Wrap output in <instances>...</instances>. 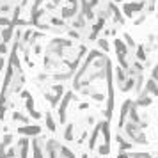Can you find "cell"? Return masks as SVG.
<instances>
[{"mask_svg": "<svg viewBox=\"0 0 158 158\" xmlns=\"http://www.w3.org/2000/svg\"><path fill=\"white\" fill-rule=\"evenodd\" d=\"M69 36H71V37H78V32H76V30H69Z\"/></svg>", "mask_w": 158, "mask_h": 158, "instance_id": "cell-8", "label": "cell"}, {"mask_svg": "<svg viewBox=\"0 0 158 158\" xmlns=\"http://www.w3.org/2000/svg\"><path fill=\"white\" fill-rule=\"evenodd\" d=\"M61 16H62V18H71V16H76V12H75L73 11V7H64L62 9V12H61Z\"/></svg>", "mask_w": 158, "mask_h": 158, "instance_id": "cell-2", "label": "cell"}, {"mask_svg": "<svg viewBox=\"0 0 158 158\" xmlns=\"http://www.w3.org/2000/svg\"><path fill=\"white\" fill-rule=\"evenodd\" d=\"M144 9V2H133V4H125V7H123V11H125V14L126 16H135L139 11Z\"/></svg>", "mask_w": 158, "mask_h": 158, "instance_id": "cell-1", "label": "cell"}, {"mask_svg": "<svg viewBox=\"0 0 158 158\" xmlns=\"http://www.w3.org/2000/svg\"><path fill=\"white\" fill-rule=\"evenodd\" d=\"M100 46H101V48H105V50H107V48H108V43H107L105 39H100Z\"/></svg>", "mask_w": 158, "mask_h": 158, "instance_id": "cell-5", "label": "cell"}, {"mask_svg": "<svg viewBox=\"0 0 158 158\" xmlns=\"http://www.w3.org/2000/svg\"><path fill=\"white\" fill-rule=\"evenodd\" d=\"M146 20V14H144V12H142V14H140V16H139L137 20H135V25H140V23H142V21Z\"/></svg>", "mask_w": 158, "mask_h": 158, "instance_id": "cell-4", "label": "cell"}, {"mask_svg": "<svg viewBox=\"0 0 158 158\" xmlns=\"http://www.w3.org/2000/svg\"><path fill=\"white\" fill-rule=\"evenodd\" d=\"M114 2H123V0H114Z\"/></svg>", "mask_w": 158, "mask_h": 158, "instance_id": "cell-11", "label": "cell"}, {"mask_svg": "<svg viewBox=\"0 0 158 158\" xmlns=\"http://www.w3.org/2000/svg\"><path fill=\"white\" fill-rule=\"evenodd\" d=\"M125 39H126V43H128V44H130V46H133V39H132V37H130L128 34H126V36H125Z\"/></svg>", "mask_w": 158, "mask_h": 158, "instance_id": "cell-6", "label": "cell"}, {"mask_svg": "<svg viewBox=\"0 0 158 158\" xmlns=\"http://www.w3.org/2000/svg\"><path fill=\"white\" fill-rule=\"evenodd\" d=\"M61 2H62V0H52V4H53V5H55V7H57V5H59Z\"/></svg>", "mask_w": 158, "mask_h": 158, "instance_id": "cell-9", "label": "cell"}, {"mask_svg": "<svg viewBox=\"0 0 158 158\" xmlns=\"http://www.w3.org/2000/svg\"><path fill=\"white\" fill-rule=\"evenodd\" d=\"M98 4V0H89V5H96Z\"/></svg>", "mask_w": 158, "mask_h": 158, "instance_id": "cell-10", "label": "cell"}, {"mask_svg": "<svg viewBox=\"0 0 158 158\" xmlns=\"http://www.w3.org/2000/svg\"><path fill=\"white\" fill-rule=\"evenodd\" d=\"M44 9H48V11H53V9H55V5H53L52 2H48V4H46V7H44Z\"/></svg>", "mask_w": 158, "mask_h": 158, "instance_id": "cell-7", "label": "cell"}, {"mask_svg": "<svg viewBox=\"0 0 158 158\" xmlns=\"http://www.w3.org/2000/svg\"><path fill=\"white\" fill-rule=\"evenodd\" d=\"M43 2H44V0H34V4H32V11H30V12H36V11L39 9V5H41Z\"/></svg>", "mask_w": 158, "mask_h": 158, "instance_id": "cell-3", "label": "cell"}]
</instances>
